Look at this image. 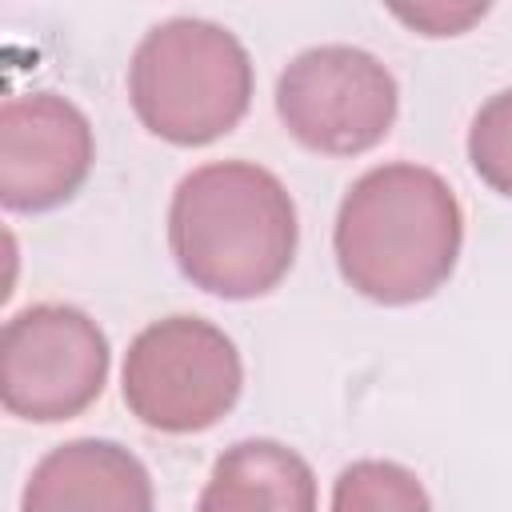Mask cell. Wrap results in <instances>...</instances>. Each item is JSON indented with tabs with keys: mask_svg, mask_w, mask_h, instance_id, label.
<instances>
[{
	"mask_svg": "<svg viewBox=\"0 0 512 512\" xmlns=\"http://www.w3.org/2000/svg\"><path fill=\"white\" fill-rule=\"evenodd\" d=\"M468 160L492 192L512 200V88L476 108L468 128Z\"/></svg>",
	"mask_w": 512,
	"mask_h": 512,
	"instance_id": "cell-11",
	"label": "cell"
},
{
	"mask_svg": "<svg viewBox=\"0 0 512 512\" xmlns=\"http://www.w3.org/2000/svg\"><path fill=\"white\" fill-rule=\"evenodd\" d=\"M108 364V336L84 308L28 304L0 332V400L8 416L60 424L104 392Z\"/></svg>",
	"mask_w": 512,
	"mask_h": 512,
	"instance_id": "cell-5",
	"label": "cell"
},
{
	"mask_svg": "<svg viewBox=\"0 0 512 512\" xmlns=\"http://www.w3.org/2000/svg\"><path fill=\"white\" fill-rule=\"evenodd\" d=\"M396 16L400 20H408V24H416V28H424V36H456V32H464L476 16H484V4L476 8H440V4H428V8H396Z\"/></svg>",
	"mask_w": 512,
	"mask_h": 512,
	"instance_id": "cell-12",
	"label": "cell"
},
{
	"mask_svg": "<svg viewBox=\"0 0 512 512\" xmlns=\"http://www.w3.org/2000/svg\"><path fill=\"white\" fill-rule=\"evenodd\" d=\"M332 248L348 288L376 304H416L448 284L464 248V212L424 164L368 168L340 200Z\"/></svg>",
	"mask_w": 512,
	"mask_h": 512,
	"instance_id": "cell-1",
	"label": "cell"
},
{
	"mask_svg": "<svg viewBox=\"0 0 512 512\" xmlns=\"http://www.w3.org/2000/svg\"><path fill=\"white\" fill-rule=\"evenodd\" d=\"M244 388L236 344L204 316L152 320L124 352L120 392L128 412L168 436L220 424Z\"/></svg>",
	"mask_w": 512,
	"mask_h": 512,
	"instance_id": "cell-4",
	"label": "cell"
},
{
	"mask_svg": "<svg viewBox=\"0 0 512 512\" xmlns=\"http://www.w3.org/2000/svg\"><path fill=\"white\" fill-rule=\"evenodd\" d=\"M128 100L152 136L180 148L212 144L232 132L252 104L248 48L216 20L172 16L136 44Z\"/></svg>",
	"mask_w": 512,
	"mask_h": 512,
	"instance_id": "cell-3",
	"label": "cell"
},
{
	"mask_svg": "<svg viewBox=\"0 0 512 512\" xmlns=\"http://www.w3.org/2000/svg\"><path fill=\"white\" fill-rule=\"evenodd\" d=\"M196 512H316L312 464L280 440H240L212 464Z\"/></svg>",
	"mask_w": 512,
	"mask_h": 512,
	"instance_id": "cell-9",
	"label": "cell"
},
{
	"mask_svg": "<svg viewBox=\"0 0 512 512\" xmlns=\"http://www.w3.org/2000/svg\"><path fill=\"white\" fill-rule=\"evenodd\" d=\"M300 244L296 204L284 180L252 160L192 168L168 204V248L192 288L220 300L272 292Z\"/></svg>",
	"mask_w": 512,
	"mask_h": 512,
	"instance_id": "cell-2",
	"label": "cell"
},
{
	"mask_svg": "<svg viewBox=\"0 0 512 512\" xmlns=\"http://www.w3.org/2000/svg\"><path fill=\"white\" fill-rule=\"evenodd\" d=\"M96 160L88 116L56 96H8L0 108V200L8 212H48L80 192Z\"/></svg>",
	"mask_w": 512,
	"mask_h": 512,
	"instance_id": "cell-7",
	"label": "cell"
},
{
	"mask_svg": "<svg viewBox=\"0 0 512 512\" xmlns=\"http://www.w3.org/2000/svg\"><path fill=\"white\" fill-rule=\"evenodd\" d=\"M332 512H432L420 476L396 460H352L332 484Z\"/></svg>",
	"mask_w": 512,
	"mask_h": 512,
	"instance_id": "cell-10",
	"label": "cell"
},
{
	"mask_svg": "<svg viewBox=\"0 0 512 512\" xmlns=\"http://www.w3.org/2000/svg\"><path fill=\"white\" fill-rule=\"evenodd\" d=\"M152 476L136 452L116 440L56 444L32 468L20 512H152Z\"/></svg>",
	"mask_w": 512,
	"mask_h": 512,
	"instance_id": "cell-8",
	"label": "cell"
},
{
	"mask_svg": "<svg viewBox=\"0 0 512 512\" xmlns=\"http://www.w3.org/2000/svg\"><path fill=\"white\" fill-rule=\"evenodd\" d=\"M400 112L396 76L356 44H316L276 80V116L312 152L360 156L376 148Z\"/></svg>",
	"mask_w": 512,
	"mask_h": 512,
	"instance_id": "cell-6",
	"label": "cell"
}]
</instances>
